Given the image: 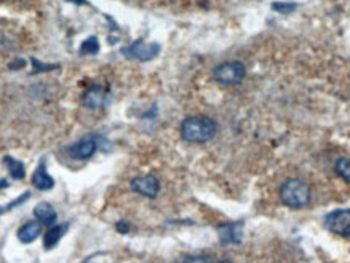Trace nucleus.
Segmentation results:
<instances>
[{
	"instance_id": "nucleus-1",
	"label": "nucleus",
	"mask_w": 350,
	"mask_h": 263,
	"mask_svg": "<svg viewBox=\"0 0 350 263\" xmlns=\"http://www.w3.org/2000/svg\"><path fill=\"white\" fill-rule=\"evenodd\" d=\"M218 134V124L206 116L187 117L180 125V137L188 143H206Z\"/></svg>"
},
{
	"instance_id": "nucleus-2",
	"label": "nucleus",
	"mask_w": 350,
	"mask_h": 263,
	"mask_svg": "<svg viewBox=\"0 0 350 263\" xmlns=\"http://www.w3.org/2000/svg\"><path fill=\"white\" fill-rule=\"evenodd\" d=\"M281 202L289 208H305L311 200V188L302 179H287L279 188Z\"/></svg>"
},
{
	"instance_id": "nucleus-3",
	"label": "nucleus",
	"mask_w": 350,
	"mask_h": 263,
	"mask_svg": "<svg viewBox=\"0 0 350 263\" xmlns=\"http://www.w3.org/2000/svg\"><path fill=\"white\" fill-rule=\"evenodd\" d=\"M247 75L245 65L238 60H230L219 63L218 67L213 70L214 80L221 85H238Z\"/></svg>"
},
{
	"instance_id": "nucleus-4",
	"label": "nucleus",
	"mask_w": 350,
	"mask_h": 263,
	"mask_svg": "<svg viewBox=\"0 0 350 263\" xmlns=\"http://www.w3.org/2000/svg\"><path fill=\"white\" fill-rule=\"evenodd\" d=\"M326 226L332 234L340 237H350V208L347 210H334L324 218Z\"/></svg>"
},
{
	"instance_id": "nucleus-5",
	"label": "nucleus",
	"mask_w": 350,
	"mask_h": 263,
	"mask_svg": "<svg viewBox=\"0 0 350 263\" xmlns=\"http://www.w3.org/2000/svg\"><path fill=\"white\" fill-rule=\"evenodd\" d=\"M161 47L156 43H145V41H135L131 46L123 49V54L130 57V59H135L139 62H148L154 59V57L159 54Z\"/></svg>"
},
{
	"instance_id": "nucleus-6",
	"label": "nucleus",
	"mask_w": 350,
	"mask_h": 263,
	"mask_svg": "<svg viewBox=\"0 0 350 263\" xmlns=\"http://www.w3.org/2000/svg\"><path fill=\"white\" fill-rule=\"evenodd\" d=\"M131 190L148 199H154L161 190V184L154 176H138L130 182Z\"/></svg>"
},
{
	"instance_id": "nucleus-7",
	"label": "nucleus",
	"mask_w": 350,
	"mask_h": 263,
	"mask_svg": "<svg viewBox=\"0 0 350 263\" xmlns=\"http://www.w3.org/2000/svg\"><path fill=\"white\" fill-rule=\"evenodd\" d=\"M107 97H109V93H107V89L104 86L93 85L83 94V104L89 109H99L107 103Z\"/></svg>"
},
{
	"instance_id": "nucleus-8",
	"label": "nucleus",
	"mask_w": 350,
	"mask_h": 263,
	"mask_svg": "<svg viewBox=\"0 0 350 263\" xmlns=\"http://www.w3.org/2000/svg\"><path fill=\"white\" fill-rule=\"evenodd\" d=\"M97 150V143L93 137H85L70 148V154L77 159H89Z\"/></svg>"
},
{
	"instance_id": "nucleus-9",
	"label": "nucleus",
	"mask_w": 350,
	"mask_h": 263,
	"mask_svg": "<svg viewBox=\"0 0 350 263\" xmlns=\"http://www.w3.org/2000/svg\"><path fill=\"white\" fill-rule=\"evenodd\" d=\"M221 242L224 244H235L241 239V223H229L218 227Z\"/></svg>"
},
{
	"instance_id": "nucleus-10",
	"label": "nucleus",
	"mask_w": 350,
	"mask_h": 263,
	"mask_svg": "<svg viewBox=\"0 0 350 263\" xmlns=\"http://www.w3.org/2000/svg\"><path fill=\"white\" fill-rule=\"evenodd\" d=\"M32 184L36 185L39 190H51L54 187V179L49 176V172L46 171V162L41 161L39 166L36 168L34 174H32Z\"/></svg>"
},
{
	"instance_id": "nucleus-11",
	"label": "nucleus",
	"mask_w": 350,
	"mask_h": 263,
	"mask_svg": "<svg viewBox=\"0 0 350 263\" xmlns=\"http://www.w3.org/2000/svg\"><path fill=\"white\" fill-rule=\"evenodd\" d=\"M34 216L39 223L47 224V226H52L57 221V213L52 208V205H49L47 202H41L38 205V207L34 208Z\"/></svg>"
},
{
	"instance_id": "nucleus-12",
	"label": "nucleus",
	"mask_w": 350,
	"mask_h": 263,
	"mask_svg": "<svg viewBox=\"0 0 350 263\" xmlns=\"http://www.w3.org/2000/svg\"><path fill=\"white\" fill-rule=\"evenodd\" d=\"M41 234V224L36 221H29V223L23 224L18 229V239L23 244H31L36 241V237Z\"/></svg>"
},
{
	"instance_id": "nucleus-13",
	"label": "nucleus",
	"mask_w": 350,
	"mask_h": 263,
	"mask_svg": "<svg viewBox=\"0 0 350 263\" xmlns=\"http://www.w3.org/2000/svg\"><path fill=\"white\" fill-rule=\"evenodd\" d=\"M66 227H68V224L54 226L52 229H49L47 234L44 236V247H46L47 250H51L52 247H55V245L58 244V241L62 239L63 233L66 231Z\"/></svg>"
},
{
	"instance_id": "nucleus-14",
	"label": "nucleus",
	"mask_w": 350,
	"mask_h": 263,
	"mask_svg": "<svg viewBox=\"0 0 350 263\" xmlns=\"http://www.w3.org/2000/svg\"><path fill=\"white\" fill-rule=\"evenodd\" d=\"M4 162L8 166V171H10V176H12L15 180H20V179L24 177V166H23L21 161L12 158V156H5Z\"/></svg>"
},
{
	"instance_id": "nucleus-15",
	"label": "nucleus",
	"mask_w": 350,
	"mask_h": 263,
	"mask_svg": "<svg viewBox=\"0 0 350 263\" xmlns=\"http://www.w3.org/2000/svg\"><path fill=\"white\" fill-rule=\"evenodd\" d=\"M336 172L350 184V158H339L336 161Z\"/></svg>"
},
{
	"instance_id": "nucleus-16",
	"label": "nucleus",
	"mask_w": 350,
	"mask_h": 263,
	"mask_svg": "<svg viewBox=\"0 0 350 263\" xmlns=\"http://www.w3.org/2000/svg\"><path fill=\"white\" fill-rule=\"evenodd\" d=\"M80 51L83 54H97L99 52V43L94 36L88 38L86 41H83V44L80 47Z\"/></svg>"
},
{
	"instance_id": "nucleus-17",
	"label": "nucleus",
	"mask_w": 350,
	"mask_h": 263,
	"mask_svg": "<svg viewBox=\"0 0 350 263\" xmlns=\"http://www.w3.org/2000/svg\"><path fill=\"white\" fill-rule=\"evenodd\" d=\"M297 8V4H289V2H276L272 4V10H276L279 13H290Z\"/></svg>"
},
{
	"instance_id": "nucleus-18",
	"label": "nucleus",
	"mask_w": 350,
	"mask_h": 263,
	"mask_svg": "<svg viewBox=\"0 0 350 263\" xmlns=\"http://www.w3.org/2000/svg\"><path fill=\"white\" fill-rule=\"evenodd\" d=\"M179 263H214L209 255H191L182 258Z\"/></svg>"
},
{
	"instance_id": "nucleus-19",
	"label": "nucleus",
	"mask_w": 350,
	"mask_h": 263,
	"mask_svg": "<svg viewBox=\"0 0 350 263\" xmlns=\"http://www.w3.org/2000/svg\"><path fill=\"white\" fill-rule=\"evenodd\" d=\"M115 227H117V231H119V233H123V234L130 229V226H128L127 223H125V221H120V223H117Z\"/></svg>"
},
{
	"instance_id": "nucleus-20",
	"label": "nucleus",
	"mask_w": 350,
	"mask_h": 263,
	"mask_svg": "<svg viewBox=\"0 0 350 263\" xmlns=\"http://www.w3.org/2000/svg\"><path fill=\"white\" fill-rule=\"evenodd\" d=\"M218 263H233V261H229V260H224V261H218Z\"/></svg>"
}]
</instances>
